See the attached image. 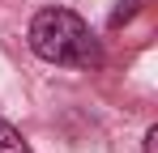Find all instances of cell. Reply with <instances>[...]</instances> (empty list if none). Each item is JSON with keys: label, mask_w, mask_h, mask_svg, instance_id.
Here are the masks:
<instances>
[{"label": "cell", "mask_w": 158, "mask_h": 153, "mask_svg": "<svg viewBox=\"0 0 158 153\" xmlns=\"http://www.w3.org/2000/svg\"><path fill=\"white\" fill-rule=\"evenodd\" d=\"M30 47L39 60L64 64V68H98L103 64L98 38L73 9H39L30 22Z\"/></svg>", "instance_id": "cell-1"}, {"label": "cell", "mask_w": 158, "mask_h": 153, "mask_svg": "<svg viewBox=\"0 0 158 153\" xmlns=\"http://www.w3.org/2000/svg\"><path fill=\"white\" fill-rule=\"evenodd\" d=\"M0 153H30L26 136H22L13 124H4V119H0Z\"/></svg>", "instance_id": "cell-2"}, {"label": "cell", "mask_w": 158, "mask_h": 153, "mask_svg": "<svg viewBox=\"0 0 158 153\" xmlns=\"http://www.w3.org/2000/svg\"><path fill=\"white\" fill-rule=\"evenodd\" d=\"M132 9H137V0H120V9L111 13V26H120L124 17H132Z\"/></svg>", "instance_id": "cell-3"}, {"label": "cell", "mask_w": 158, "mask_h": 153, "mask_svg": "<svg viewBox=\"0 0 158 153\" xmlns=\"http://www.w3.org/2000/svg\"><path fill=\"white\" fill-rule=\"evenodd\" d=\"M145 153H158V128L145 132Z\"/></svg>", "instance_id": "cell-4"}]
</instances>
